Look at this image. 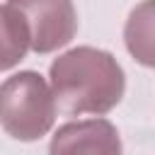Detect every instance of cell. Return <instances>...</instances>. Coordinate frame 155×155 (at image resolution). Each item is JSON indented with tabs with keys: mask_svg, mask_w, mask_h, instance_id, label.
Instances as JSON below:
<instances>
[{
	"mask_svg": "<svg viewBox=\"0 0 155 155\" xmlns=\"http://www.w3.org/2000/svg\"><path fill=\"white\" fill-rule=\"evenodd\" d=\"M51 85L61 111L107 114L124 94V70L107 51L80 46L51 63Z\"/></svg>",
	"mask_w": 155,
	"mask_h": 155,
	"instance_id": "6da1fadb",
	"label": "cell"
},
{
	"mask_svg": "<svg viewBox=\"0 0 155 155\" xmlns=\"http://www.w3.org/2000/svg\"><path fill=\"white\" fill-rule=\"evenodd\" d=\"M56 114L53 94L39 73L24 70L0 85V124L17 140L41 138Z\"/></svg>",
	"mask_w": 155,
	"mask_h": 155,
	"instance_id": "7a4b0ae2",
	"label": "cell"
},
{
	"mask_svg": "<svg viewBox=\"0 0 155 155\" xmlns=\"http://www.w3.org/2000/svg\"><path fill=\"white\" fill-rule=\"evenodd\" d=\"M29 31V46L36 53H48L65 46L75 36V10L70 0H10Z\"/></svg>",
	"mask_w": 155,
	"mask_h": 155,
	"instance_id": "3957f363",
	"label": "cell"
},
{
	"mask_svg": "<svg viewBox=\"0 0 155 155\" xmlns=\"http://www.w3.org/2000/svg\"><path fill=\"white\" fill-rule=\"evenodd\" d=\"M48 155H121V140L104 119L73 121L56 131Z\"/></svg>",
	"mask_w": 155,
	"mask_h": 155,
	"instance_id": "277c9868",
	"label": "cell"
},
{
	"mask_svg": "<svg viewBox=\"0 0 155 155\" xmlns=\"http://www.w3.org/2000/svg\"><path fill=\"white\" fill-rule=\"evenodd\" d=\"M29 48V31L22 15L10 7L0 5V70L17 65Z\"/></svg>",
	"mask_w": 155,
	"mask_h": 155,
	"instance_id": "5b68a950",
	"label": "cell"
},
{
	"mask_svg": "<svg viewBox=\"0 0 155 155\" xmlns=\"http://www.w3.org/2000/svg\"><path fill=\"white\" fill-rule=\"evenodd\" d=\"M153 2L145 0L138 10H133L128 27H126V41L136 58H140L145 65H150V36H153Z\"/></svg>",
	"mask_w": 155,
	"mask_h": 155,
	"instance_id": "8992f818",
	"label": "cell"
}]
</instances>
